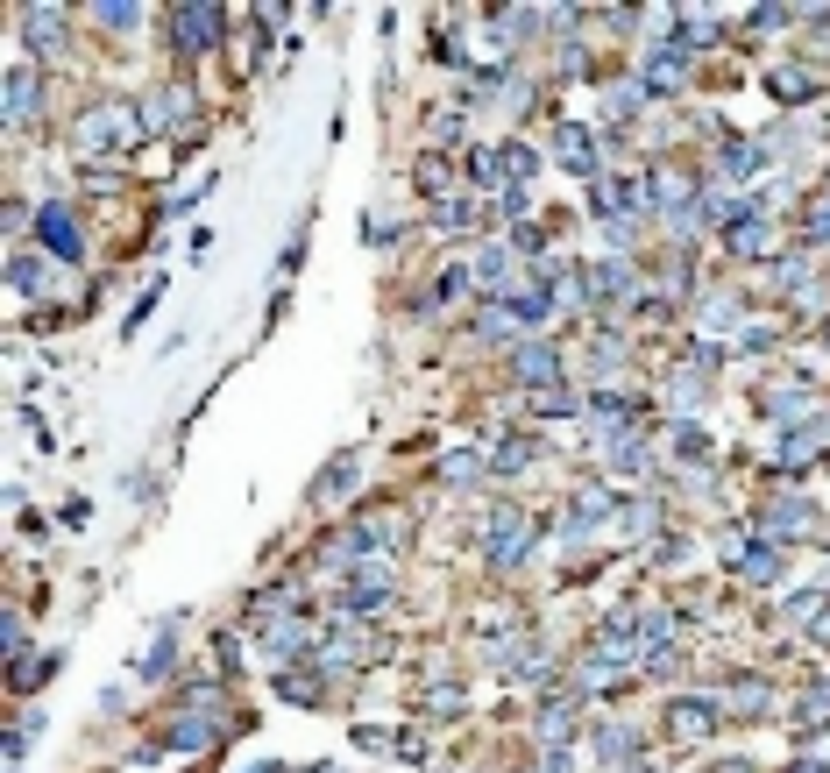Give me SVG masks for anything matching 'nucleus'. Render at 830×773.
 <instances>
[{
  "instance_id": "1",
  "label": "nucleus",
  "mask_w": 830,
  "mask_h": 773,
  "mask_svg": "<svg viewBox=\"0 0 830 773\" xmlns=\"http://www.w3.org/2000/svg\"><path fill=\"white\" fill-rule=\"evenodd\" d=\"M43 242H57V256H71V220L64 213H43Z\"/></svg>"
}]
</instances>
